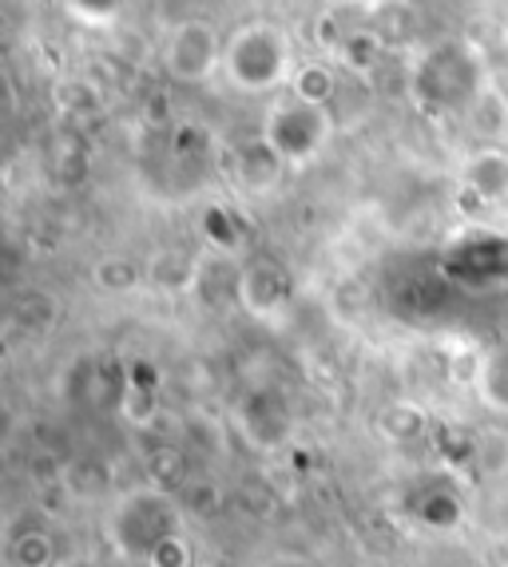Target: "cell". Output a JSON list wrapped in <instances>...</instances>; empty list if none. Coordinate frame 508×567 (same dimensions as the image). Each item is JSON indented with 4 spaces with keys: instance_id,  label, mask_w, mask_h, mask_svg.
I'll return each instance as SVG.
<instances>
[{
    "instance_id": "cell-1",
    "label": "cell",
    "mask_w": 508,
    "mask_h": 567,
    "mask_svg": "<svg viewBox=\"0 0 508 567\" xmlns=\"http://www.w3.org/2000/svg\"><path fill=\"white\" fill-rule=\"evenodd\" d=\"M489 87L480 48L465 40H441L414 64V95L425 112H469Z\"/></svg>"
},
{
    "instance_id": "cell-2",
    "label": "cell",
    "mask_w": 508,
    "mask_h": 567,
    "mask_svg": "<svg viewBox=\"0 0 508 567\" xmlns=\"http://www.w3.org/2000/svg\"><path fill=\"white\" fill-rule=\"evenodd\" d=\"M223 72L238 92H274L294 80V44L291 32L274 20H251L235 37L226 40Z\"/></svg>"
},
{
    "instance_id": "cell-3",
    "label": "cell",
    "mask_w": 508,
    "mask_h": 567,
    "mask_svg": "<svg viewBox=\"0 0 508 567\" xmlns=\"http://www.w3.org/2000/svg\"><path fill=\"white\" fill-rule=\"evenodd\" d=\"M180 508L171 504L167 492L160 488H140L128 492L115 504L112 516V539L123 556L148 559L167 536H180Z\"/></svg>"
},
{
    "instance_id": "cell-4",
    "label": "cell",
    "mask_w": 508,
    "mask_h": 567,
    "mask_svg": "<svg viewBox=\"0 0 508 567\" xmlns=\"http://www.w3.org/2000/svg\"><path fill=\"white\" fill-rule=\"evenodd\" d=\"M334 135V120H329L326 107H311L302 100H278V104L266 112L263 123V140L271 143L274 152L283 155L291 167L298 163H311Z\"/></svg>"
},
{
    "instance_id": "cell-5",
    "label": "cell",
    "mask_w": 508,
    "mask_h": 567,
    "mask_svg": "<svg viewBox=\"0 0 508 567\" xmlns=\"http://www.w3.org/2000/svg\"><path fill=\"white\" fill-rule=\"evenodd\" d=\"M445 282H457L465 290H497L508 286V235L480 230L461 243H453L441 255Z\"/></svg>"
},
{
    "instance_id": "cell-6",
    "label": "cell",
    "mask_w": 508,
    "mask_h": 567,
    "mask_svg": "<svg viewBox=\"0 0 508 567\" xmlns=\"http://www.w3.org/2000/svg\"><path fill=\"white\" fill-rule=\"evenodd\" d=\"M223 52H226V44L215 24L203 17H191L171 32L163 64H167L171 76L183 80V84H199V80H207L211 72L223 64Z\"/></svg>"
},
{
    "instance_id": "cell-7",
    "label": "cell",
    "mask_w": 508,
    "mask_h": 567,
    "mask_svg": "<svg viewBox=\"0 0 508 567\" xmlns=\"http://www.w3.org/2000/svg\"><path fill=\"white\" fill-rule=\"evenodd\" d=\"M235 298L246 313L254 318H271L286 306L291 298V275H286L283 262H274V258L258 255L243 266L235 275Z\"/></svg>"
},
{
    "instance_id": "cell-8",
    "label": "cell",
    "mask_w": 508,
    "mask_h": 567,
    "mask_svg": "<svg viewBox=\"0 0 508 567\" xmlns=\"http://www.w3.org/2000/svg\"><path fill=\"white\" fill-rule=\"evenodd\" d=\"M238 425H243L246 441L254 449H278L291 436V413L271 393H251L243 401V409H238Z\"/></svg>"
},
{
    "instance_id": "cell-9",
    "label": "cell",
    "mask_w": 508,
    "mask_h": 567,
    "mask_svg": "<svg viewBox=\"0 0 508 567\" xmlns=\"http://www.w3.org/2000/svg\"><path fill=\"white\" fill-rule=\"evenodd\" d=\"M461 187L473 190L480 203H505L508 199V152L505 147H477L465 155Z\"/></svg>"
},
{
    "instance_id": "cell-10",
    "label": "cell",
    "mask_w": 508,
    "mask_h": 567,
    "mask_svg": "<svg viewBox=\"0 0 508 567\" xmlns=\"http://www.w3.org/2000/svg\"><path fill=\"white\" fill-rule=\"evenodd\" d=\"M286 167H291V163L274 152L263 135H258V140H246L235 152V179L243 183V190H251V195H266V190L278 187Z\"/></svg>"
},
{
    "instance_id": "cell-11",
    "label": "cell",
    "mask_w": 508,
    "mask_h": 567,
    "mask_svg": "<svg viewBox=\"0 0 508 567\" xmlns=\"http://www.w3.org/2000/svg\"><path fill=\"white\" fill-rule=\"evenodd\" d=\"M465 127L485 147H500V140H508V95L497 84H489L477 95V104L465 112Z\"/></svg>"
},
{
    "instance_id": "cell-12",
    "label": "cell",
    "mask_w": 508,
    "mask_h": 567,
    "mask_svg": "<svg viewBox=\"0 0 508 567\" xmlns=\"http://www.w3.org/2000/svg\"><path fill=\"white\" fill-rule=\"evenodd\" d=\"M374 429L389 445H414V441H421L429 433V413L421 405H414V401H389L374 416Z\"/></svg>"
},
{
    "instance_id": "cell-13",
    "label": "cell",
    "mask_w": 508,
    "mask_h": 567,
    "mask_svg": "<svg viewBox=\"0 0 508 567\" xmlns=\"http://www.w3.org/2000/svg\"><path fill=\"white\" fill-rule=\"evenodd\" d=\"M60 322V306L48 290H24L12 302V326H17L24 338H48Z\"/></svg>"
},
{
    "instance_id": "cell-14",
    "label": "cell",
    "mask_w": 508,
    "mask_h": 567,
    "mask_svg": "<svg viewBox=\"0 0 508 567\" xmlns=\"http://www.w3.org/2000/svg\"><path fill=\"white\" fill-rule=\"evenodd\" d=\"M151 488L160 492H183L191 484V456L183 445H155L143 461Z\"/></svg>"
},
{
    "instance_id": "cell-15",
    "label": "cell",
    "mask_w": 508,
    "mask_h": 567,
    "mask_svg": "<svg viewBox=\"0 0 508 567\" xmlns=\"http://www.w3.org/2000/svg\"><path fill=\"white\" fill-rule=\"evenodd\" d=\"M477 393L485 401V409L508 416V346L492 350L477 369Z\"/></svg>"
},
{
    "instance_id": "cell-16",
    "label": "cell",
    "mask_w": 508,
    "mask_h": 567,
    "mask_svg": "<svg viewBox=\"0 0 508 567\" xmlns=\"http://www.w3.org/2000/svg\"><path fill=\"white\" fill-rule=\"evenodd\" d=\"M199 230H203V238H207L211 246H219V250H226V255L243 250V243H246V223L231 207H207L203 210Z\"/></svg>"
},
{
    "instance_id": "cell-17",
    "label": "cell",
    "mask_w": 508,
    "mask_h": 567,
    "mask_svg": "<svg viewBox=\"0 0 508 567\" xmlns=\"http://www.w3.org/2000/svg\"><path fill=\"white\" fill-rule=\"evenodd\" d=\"M382 52H386V44H382V37H377L374 29H354L338 44L342 64H346L354 76H369V72L382 64Z\"/></svg>"
},
{
    "instance_id": "cell-18",
    "label": "cell",
    "mask_w": 508,
    "mask_h": 567,
    "mask_svg": "<svg viewBox=\"0 0 508 567\" xmlns=\"http://www.w3.org/2000/svg\"><path fill=\"white\" fill-rule=\"evenodd\" d=\"M334 92H338V80H334V72L326 64H302L291 80V95L311 107H326L334 100Z\"/></svg>"
},
{
    "instance_id": "cell-19",
    "label": "cell",
    "mask_w": 508,
    "mask_h": 567,
    "mask_svg": "<svg viewBox=\"0 0 508 567\" xmlns=\"http://www.w3.org/2000/svg\"><path fill=\"white\" fill-rule=\"evenodd\" d=\"M414 520H421L425 528H457L461 524V501L449 488L421 492L414 501Z\"/></svg>"
},
{
    "instance_id": "cell-20",
    "label": "cell",
    "mask_w": 508,
    "mask_h": 567,
    "mask_svg": "<svg viewBox=\"0 0 508 567\" xmlns=\"http://www.w3.org/2000/svg\"><path fill=\"white\" fill-rule=\"evenodd\" d=\"M12 564L17 567H57V544L48 532H24L12 539Z\"/></svg>"
},
{
    "instance_id": "cell-21",
    "label": "cell",
    "mask_w": 508,
    "mask_h": 567,
    "mask_svg": "<svg viewBox=\"0 0 508 567\" xmlns=\"http://www.w3.org/2000/svg\"><path fill=\"white\" fill-rule=\"evenodd\" d=\"M95 286L108 293H123V290H132L135 282H140V266L132 262V258H100L92 270Z\"/></svg>"
},
{
    "instance_id": "cell-22",
    "label": "cell",
    "mask_w": 508,
    "mask_h": 567,
    "mask_svg": "<svg viewBox=\"0 0 508 567\" xmlns=\"http://www.w3.org/2000/svg\"><path fill=\"white\" fill-rule=\"evenodd\" d=\"M64 12L80 20V24H88V29H108V24H115L128 9H123L120 0H100V4H92V0H68Z\"/></svg>"
},
{
    "instance_id": "cell-23",
    "label": "cell",
    "mask_w": 508,
    "mask_h": 567,
    "mask_svg": "<svg viewBox=\"0 0 508 567\" xmlns=\"http://www.w3.org/2000/svg\"><path fill=\"white\" fill-rule=\"evenodd\" d=\"M57 104L64 107V115L95 112V104H100V92H95V87H88L84 80H68V84L57 87Z\"/></svg>"
},
{
    "instance_id": "cell-24",
    "label": "cell",
    "mask_w": 508,
    "mask_h": 567,
    "mask_svg": "<svg viewBox=\"0 0 508 567\" xmlns=\"http://www.w3.org/2000/svg\"><path fill=\"white\" fill-rule=\"evenodd\" d=\"M148 567H195V556H191V544L187 536H167L160 548L148 556Z\"/></svg>"
},
{
    "instance_id": "cell-25",
    "label": "cell",
    "mask_w": 508,
    "mask_h": 567,
    "mask_svg": "<svg viewBox=\"0 0 508 567\" xmlns=\"http://www.w3.org/2000/svg\"><path fill=\"white\" fill-rule=\"evenodd\" d=\"M183 501H187V508L195 512V516H215V512L223 508V496H219V488L211 481H191L187 488H183Z\"/></svg>"
},
{
    "instance_id": "cell-26",
    "label": "cell",
    "mask_w": 508,
    "mask_h": 567,
    "mask_svg": "<svg viewBox=\"0 0 508 567\" xmlns=\"http://www.w3.org/2000/svg\"><path fill=\"white\" fill-rule=\"evenodd\" d=\"M203 567H215V564H203Z\"/></svg>"
}]
</instances>
